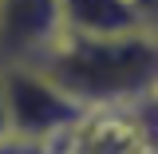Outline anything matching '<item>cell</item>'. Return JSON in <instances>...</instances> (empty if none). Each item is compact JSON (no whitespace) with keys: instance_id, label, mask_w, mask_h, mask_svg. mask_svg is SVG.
<instances>
[{"instance_id":"1","label":"cell","mask_w":158,"mask_h":154,"mask_svg":"<svg viewBox=\"0 0 158 154\" xmlns=\"http://www.w3.org/2000/svg\"><path fill=\"white\" fill-rule=\"evenodd\" d=\"M36 67L52 75L79 107H127L146 95L158 71V36L146 24L107 36L59 32Z\"/></svg>"},{"instance_id":"2","label":"cell","mask_w":158,"mask_h":154,"mask_svg":"<svg viewBox=\"0 0 158 154\" xmlns=\"http://www.w3.org/2000/svg\"><path fill=\"white\" fill-rule=\"evenodd\" d=\"M0 71H4V99H8V135H12V146L40 150L48 138H56L67 123H75L87 111L52 75H44L36 63H8Z\"/></svg>"},{"instance_id":"3","label":"cell","mask_w":158,"mask_h":154,"mask_svg":"<svg viewBox=\"0 0 158 154\" xmlns=\"http://www.w3.org/2000/svg\"><path fill=\"white\" fill-rule=\"evenodd\" d=\"M40 154H150V146L127 103V107H87L75 123L48 138Z\"/></svg>"},{"instance_id":"4","label":"cell","mask_w":158,"mask_h":154,"mask_svg":"<svg viewBox=\"0 0 158 154\" xmlns=\"http://www.w3.org/2000/svg\"><path fill=\"white\" fill-rule=\"evenodd\" d=\"M59 32L56 0H0V67L36 63Z\"/></svg>"},{"instance_id":"5","label":"cell","mask_w":158,"mask_h":154,"mask_svg":"<svg viewBox=\"0 0 158 154\" xmlns=\"http://www.w3.org/2000/svg\"><path fill=\"white\" fill-rule=\"evenodd\" d=\"M59 28L75 36H107V32H131L142 28L135 0H56Z\"/></svg>"},{"instance_id":"6","label":"cell","mask_w":158,"mask_h":154,"mask_svg":"<svg viewBox=\"0 0 158 154\" xmlns=\"http://www.w3.org/2000/svg\"><path fill=\"white\" fill-rule=\"evenodd\" d=\"M12 142V135H8V99H4V71H0V150Z\"/></svg>"},{"instance_id":"7","label":"cell","mask_w":158,"mask_h":154,"mask_svg":"<svg viewBox=\"0 0 158 154\" xmlns=\"http://www.w3.org/2000/svg\"><path fill=\"white\" fill-rule=\"evenodd\" d=\"M135 4H138L142 24H146V28H158V0H135Z\"/></svg>"},{"instance_id":"8","label":"cell","mask_w":158,"mask_h":154,"mask_svg":"<svg viewBox=\"0 0 158 154\" xmlns=\"http://www.w3.org/2000/svg\"><path fill=\"white\" fill-rule=\"evenodd\" d=\"M142 99H146V103L158 111V71H154V79H150V87H146V95H142Z\"/></svg>"}]
</instances>
